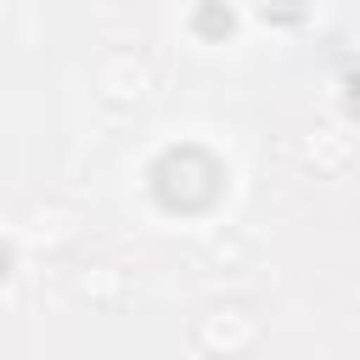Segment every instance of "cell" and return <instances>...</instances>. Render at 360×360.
<instances>
[{
  "instance_id": "2",
  "label": "cell",
  "mask_w": 360,
  "mask_h": 360,
  "mask_svg": "<svg viewBox=\"0 0 360 360\" xmlns=\"http://www.w3.org/2000/svg\"><path fill=\"white\" fill-rule=\"evenodd\" d=\"M304 158H309L315 169H343V163H349V135H343V129H321L315 141H304Z\"/></svg>"
},
{
  "instance_id": "3",
  "label": "cell",
  "mask_w": 360,
  "mask_h": 360,
  "mask_svg": "<svg viewBox=\"0 0 360 360\" xmlns=\"http://www.w3.org/2000/svg\"><path fill=\"white\" fill-rule=\"evenodd\" d=\"M68 236V214H56V208H45V214H34L28 225H22V242H62Z\"/></svg>"
},
{
  "instance_id": "1",
  "label": "cell",
  "mask_w": 360,
  "mask_h": 360,
  "mask_svg": "<svg viewBox=\"0 0 360 360\" xmlns=\"http://www.w3.org/2000/svg\"><path fill=\"white\" fill-rule=\"evenodd\" d=\"M253 338H259V321H253L248 309H208V315L197 321V343H202L208 354H242Z\"/></svg>"
},
{
  "instance_id": "4",
  "label": "cell",
  "mask_w": 360,
  "mask_h": 360,
  "mask_svg": "<svg viewBox=\"0 0 360 360\" xmlns=\"http://www.w3.org/2000/svg\"><path fill=\"white\" fill-rule=\"evenodd\" d=\"M79 292L84 298H118L124 292V276L118 270H90V276H79Z\"/></svg>"
}]
</instances>
